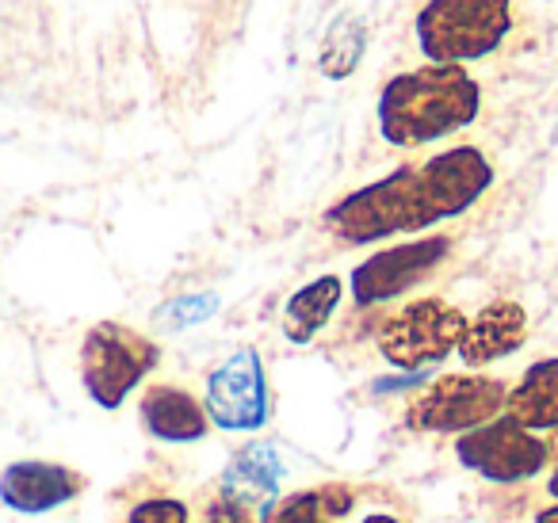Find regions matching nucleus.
Listing matches in <instances>:
<instances>
[{
    "mask_svg": "<svg viewBox=\"0 0 558 523\" xmlns=\"http://www.w3.org/2000/svg\"><path fill=\"white\" fill-rule=\"evenodd\" d=\"M157 363H161V348L119 321L93 325L81 340V382L104 413H116L146 382Z\"/></svg>",
    "mask_w": 558,
    "mask_h": 523,
    "instance_id": "4",
    "label": "nucleus"
},
{
    "mask_svg": "<svg viewBox=\"0 0 558 523\" xmlns=\"http://www.w3.org/2000/svg\"><path fill=\"white\" fill-rule=\"evenodd\" d=\"M81 485H85V477L62 462L20 459L0 474V504L20 515H47L70 504L81 492Z\"/></svg>",
    "mask_w": 558,
    "mask_h": 523,
    "instance_id": "10",
    "label": "nucleus"
},
{
    "mask_svg": "<svg viewBox=\"0 0 558 523\" xmlns=\"http://www.w3.org/2000/svg\"><path fill=\"white\" fill-rule=\"evenodd\" d=\"M352 512V492L326 485V489H299L264 508V523H329Z\"/></svg>",
    "mask_w": 558,
    "mask_h": 523,
    "instance_id": "16",
    "label": "nucleus"
},
{
    "mask_svg": "<svg viewBox=\"0 0 558 523\" xmlns=\"http://www.w3.org/2000/svg\"><path fill=\"white\" fill-rule=\"evenodd\" d=\"M344 299V279L341 276H318L306 287H299L283 306V337L291 344H311L329 321H333L337 306Z\"/></svg>",
    "mask_w": 558,
    "mask_h": 523,
    "instance_id": "15",
    "label": "nucleus"
},
{
    "mask_svg": "<svg viewBox=\"0 0 558 523\" xmlns=\"http://www.w3.org/2000/svg\"><path fill=\"white\" fill-rule=\"evenodd\" d=\"M203 409L222 431H260L271 421L268 375L256 348H241L210 370Z\"/></svg>",
    "mask_w": 558,
    "mask_h": 523,
    "instance_id": "8",
    "label": "nucleus"
},
{
    "mask_svg": "<svg viewBox=\"0 0 558 523\" xmlns=\"http://www.w3.org/2000/svg\"><path fill=\"white\" fill-rule=\"evenodd\" d=\"M448 253H451V238H444V233L379 248V253H372L364 264L352 268L349 276L352 299H356V306H379V302L398 299V294L425 283L448 260Z\"/></svg>",
    "mask_w": 558,
    "mask_h": 523,
    "instance_id": "9",
    "label": "nucleus"
},
{
    "mask_svg": "<svg viewBox=\"0 0 558 523\" xmlns=\"http://www.w3.org/2000/svg\"><path fill=\"white\" fill-rule=\"evenodd\" d=\"M494 184V165L474 146H456L425 165H402L390 177L364 184L326 210V226L344 245H372L398 233H421L459 218Z\"/></svg>",
    "mask_w": 558,
    "mask_h": 523,
    "instance_id": "1",
    "label": "nucleus"
},
{
    "mask_svg": "<svg viewBox=\"0 0 558 523\" xmlns=\"http://www.w3.org/2000/svg\"><path fill=\"white\" fill-rule=\"evenodd\" d=\"M482 88L463 65H421L387 81L375 104L379 134L390 146H428L478 119Z\"/></svg>",
    "mask_w": 558,
    "mask_h": 523,
    "instance_id": "2",
    "label": "nucleus"
},
{
    "mask_svg": "<svg viewBox=\"0 0 558 523\" xmlns=\"http://www.w3.org/2000/svg\"><path fill=\"white\" fill-rule=\"evenodd\" d=\"M505 416L527 431H558V360H539L505 398Z\"/></svg>",
    "mask_w": 558,
    "mask_h": 523,
    "instance_id": "14",
    "label": "nucleus"
},
{
    "mask_svg": "<svg viewBox=\"0 0 558 523\" xmlns=\"http://www.w3.org/2000/svg\"><path fill=\"white\" fill-rule=\"evenodd\" d=\"M509 27V0H428L417 12V47L433 65H463L494 54Z\"/></svg>",
    "mask_w": 558,
    "mask_h": 523,
    "instance_id": "3",
    "label": "nucleus"
},
{
    "mask_svg": "<svg viewBox=\"0 0 558 523\" xmlns=\"http://www.w3.org/2000/svg\"><path fill=\"white\" fill-rule=\"evenodd\" d=\"M535 523H558V500L550 508H543V512L535 515Z\"/></svg>",
    "mask_w": 558,
    "mask_h": 523,
    "instance_id": "21",
    "label": "nucleus"
},
{
    "mask_svg": "<svg viewBox=\"0 0 558 523\" xmlns=\"http://www.w3.org/2000/svg\"><path fill=\"white\" fill-rule=\"evenodd\" d=\"M466 332L463 309H456L444 299H417L390 314L379 325V344L383 360L398 370H425L444 363L451 352H459V340Z\"/></svg>",
    "mask_w": 558,
    "mask_h": 523,
    "instance_id": "5",
    "label": "nucleus"
},
{
    "mask_svg": "<svg viewBox=\"0 0 558 523\" xmlns=\"http://www.w3.org/2000/svg\"><path fill=\"white\" fill-rule=\"evenodd\" d=\"M509 386L486 375H444L405 409V428L433 436H463L505 413Z\"/></svg>",
    "mask_w": 558,
    "mask_h": 523,
    "instance_id": "6",
    "label": "nucleus"
},
{
    "mask_svg": "<svg viewBox=\"0 0 558 523\" xmlns=\"http://www.w3.org/2000/svg\"><path fill=\"white\" fill-rule=\"evenodd\" d=\"M547 492H550V497L558 500V451H555V474L547 477Z\"/></svg>",
    "mask_w": 558,
    "mask_h": 523,
    "instance_id": "22",
    "label": "nucleus"
},
{
    "mask_svg": "<svg viewBox=\"0 0 558 523\" xmlns=\"http://www.w3.org/2000/svg\"><path fill=\"white\" fill-rule=\"evenodd\" d=\"M203 523H264V515H256V508H245L238 500L215 497L203 512Z\"/></svg>",
    "mask_w": 558,
    "mask_h": 523,
    "instance_id": "20",
    "label": "nucleus"
},
{
    "mask_svg": "<svg viewBox=\"0 0 558 523\" xmlns=\"http://www.w3.org/2000/svg\"><path fill=\"white\" fill-rule=\"evenodd\" d=\"M527 337V314L517 302H489L474 317H466V332L459 340L463 367H486V363L509 360Z\"/></svg>",
    "mask_w": 558,
    "mask_h": 523,
    "instance_id": "11",
    "label": "nucleus"
},
{
    "mask_svg": "<svg viewBox=\"0 0 558 523\" xmlns=\"http://www.w3.org/2000/svg\"><path fill=\"white\" fill-rule=\"evenodd\" d=\"M364 50H367V24L360 16H341V20H333L326 42H322L318 70L326 73L329 81H344L349 73H356Z\"/></svg>",
    "mask_w": 558,
    "mask_h": 523,
    "instance_id": "17",
    "label": "nucleus"
},
{
    "mask_svg": "<svg viewBox=\"0 0 558 523\" xmlns=\"http://www.w3.org/2000/svg\"><path fill=\"white\" fill-rule=\"evenodd\" d=\"M456 459H459V466L486 477V482L517 485L547 470L550 443L501 413L497 421L482 424V428L463 431V436L456 439Z\"/></svg>",
    "mask_w": 558,
    "mask_h": 523,
    "instance_id": "7",
    "label": "nucleus"
},
{
    "mask_svg": "<svg viewBox=\"0 0 558 523\" xmlns=\"http://www.w3.org/2000/svg\"><path fill=\"white\" fill-rule=\"evenodd\" d=\"M279 477H283V459L271 443H248L230 459L218 482V497L238 500L245 508H256L276 497Z\"/></svg>",
    "mask_w": 558,
    "mask_h": 523,
    "instance_id": "13",
    "label": "nucleus"
},
{
    "mask_svg": "<svg viewBox=\"0 0 558 523\" xmlns=\"http://www.w3.org/2000/svg\"><path fill=\"white\" fill-rule=\"evenodd\" d=\"M360 523H402V520H395V515L379 512V515H367V520H360Z\"/></svg>",
    "mask_w": 558,
    "mask_h": 523,
    "instance_id": "23",
    "label": "nucleus"
},
{
    "mask_svg": "<svg viewBox=\"0 0 558 523\" xmlns=\"http://www.w3.org/2000/svg\"><path fill=\"white\" fill-rule=\"evenodd\" d=\"M142 428L161 443H199L210 431V416L180 386H149L138 401Z\"/></svg>",
    "mask_w": 558,
    "mask_h": 523,
    "instance_id": "12",
    "label": "nucleus"
},
{
    "mask_svg": "<svg viewBox=\"0 0 558 523\" xmlns=\"http://www.w3.org/2000/svg\"><path fill=\"white\" fill-rule=\"evenodd\" d=\"M126 523H192V512L177 497H149L131 508Z\"/></svg>",
    "mask_w": 558,
    "mask_h": 523,
    "instance_id": "18",
    "label": "nucleus"
},
{
    "mask_svg": "<svg viewBox=\"0 0 558 523\" xmlns=\"http://www.w3.org/2000/svg\"><path fill=\"white\" fill-rule=\"evenodd\" d=\"M218 309V299L215 294H195V299H177L169 302V306L161 309V321L169 325V329H184V325H195L203 321V317H210Z\"/></svg>",
    "mask_w": 558,
    "mask_h": 523,
    "instance_id": "19",
    "label": "nucleus"
}]
</instances>
